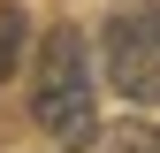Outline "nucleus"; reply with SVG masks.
I'll use <instances>...</instances> for the list:
<instances>
[{"mask_svg":"<svg viewBox=\"0 0 160 153\" xmlns=\"http://www.w3.org/2000/svg\"><path fill=\"white\" fill-rule=\"evenodd\" d=\"M31 115L61 153H84L99 138V107H92V61H84V38L69 23L46 31L38 46V76H31Z\"/></svg>","mask_w":160,"mask_h":153,"instance_id":"nucleus-1","label":"nucleus"},{"mask_svg":"<svg viewBox=\"0 0 160 153\" xmlns=\"http://www.w3.org/2000/svg\"><path fill=\"white\" fill-rule=\"evenodd\" d=\"M114 153H160V123H137V130H122V138H114Z\"/></svg>","mask_w":160,"mask_h":153,"instance_id":"nucleus-4","label":"nucleus"},{"mask_svg":"<svg viewBox=\"0 0 160 153\" xmlns=\"http://www.w3.org/2000/svg\"><path fill=\"white\" fill-rule=\"evenodd\" d=\"M23 46H31V15L15 8V0H0V84L23 69Z\"/></svg>","mask_w":160,"mask_h":153,"instance_id":"nucleus-3","label":"nucleus"},{"mask_svg":"<svg viewBox=\"0 0 160 153\" xmlns=\"http://www.w3.org/2000/svg\"><path fill=\"white\" fill-rule=\"evenodd\" d=\"M107 76H114L122 100L160 107V8H152V0L107 15Z\"/></svg>","mask_w":160,"mask_h":153,"instance_id":"nucleus-2","label":"nucleus"}]
</instances>
